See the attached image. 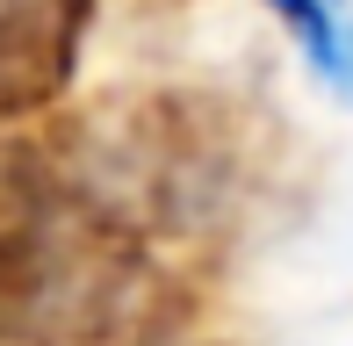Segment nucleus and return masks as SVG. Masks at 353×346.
Segmentation results:
<instances>
[{
    "mask_svg": "<svg viewBox=\"0 0 353 346\" xmlns=\"http://www.w3.org/2000/svg\"><path fill=\"white\" fill-rule=\"evenodd\" d=\"M281 29L296 37L303 65L317 72L339 101H353V0H267Z\"/></svg>",
    "mask_w": 353,
    "mask_h": 346,
    "instance_id": "f257e3e1",
    "label": "nucleus"
}]
</instances>
